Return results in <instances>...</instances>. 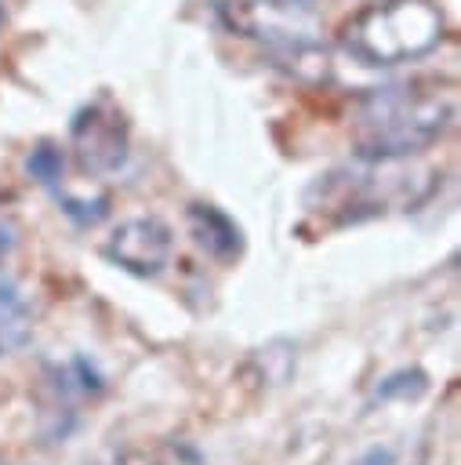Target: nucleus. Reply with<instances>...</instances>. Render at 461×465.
<instances>
[{"label":"nucleus","instance_id":"1","mask_svg":"<svg viewBox=\"0 0 461 465\" xmlns=\"http://www.w3.org/2000/svg\"><path fill=\"white\" fill-rule=\"evenodd\" d=\"M457 113V94L436 80H407L374 87L359 98L352 145L363 160H403L446 134Z\"/></svg>","mask_w":461,"mask_h":465},{"label":"nucleus","instance_id":"2","mask_svg":"<svg viewBox=\"0 0 461 465\" xmlns=\"http://www.w3.org/2000/svg\"><path fill=\"white\" fill-rule=\"evenodd\" d=\"M410 156L403 160H363L348 167H334L319 174L305 189V207L309 214H319L327 225H352L385 214L392 203H417L428 193L425 171L407 167Z\"/></svg>","mask_w":461,"mask_h":465},{"label":"nucleus","instance_id":"3","mask_svg":"<svg viewBox=\"0 0 461 465\" xmlns=\"http://www.w3.org/2000/svg\"><path fill=\"white\" fill-rule=\"evenodd\" d=\"M446 18L432 0H378L341 25V47L367 69H388L436 51Z\"/></svg>","mask_w":461,"mask_h":465},{"label":"nucleus","instance_id":"4","mask_svg":"<svg viewBox=\"0 0 461 465\" xmlns=\"http://www.w3.org/2000/svg\"><path fill=\"white\" fill-rule=\"evenodd\" d=\"M69 149L83 174L109 178L123 171L131 156V134H127L123 109L109 94L83 102L69 120Z\"/></svg>","mask_w":461,"mask_h":465},{"label":"nucleus","instance_id":"5","mask_svg":"<svg viewBox=\"0 0 461 465\" xmlns=\"http://www.w3.org/2000/svg\"><path fill=\"white\" fill-rule=\"evenodd\" d=\"M102 254L138 276V280H156L167 265H171V254H174V232L163 218L156 214H138V218H123L120 225H113V232L105 236L102 243Z\"/></svg>","mask_w":461,"mask_h":465},{"label":"nucleus","instance_id":"6","mask_svg":"<svg viewBox=\"0 0 461 465\" xmlns=\"http://www.w3.org/2000/svg\"><path fill=\"white\" fill-rule=\"evenodd\" d=\"M185 222H189V232H192L196 247H200L207 258L221 262V265H232V262L243 254V247H247L243 229L236 225V218H229V214H225L221 207H214V203H189Z\"/></svg>","mask_w":461,"mask_h":465},{"label":"nucleus","instance_id":"7","mask_svg":"<svg viewBox=\"0 0 461 465\" xmlns=\"http://www.w3.org/2000/svg\"><path fill=\"white\" fill-rule=\"evenodd\" d=\"M33 341V305L25 291L0 272V356H15Z\"/></svg>","mask_w":461,"mask_h":465},{"label":"nucleus","instance_id":"8","mask_svg":"<svg viewBox=\"0 0 461 465\" xmlns=\"http://www.w3.org/2000/svg\"><path fill=\"white\" fill-rule=\"evenodd\" d=\"M428 385L432 381L421 367H396L385 378H378V385L370 392V403H414L428 392Z\"/></svg>","mask_w":461,"mask_h":465},{"label":"nucleus","instance_id":"9","mask_svg":"<svg viewBox=\"0 0 461 465\" xmlns=\"http://www.w3.org/2000/svg\"><path fill=\"white\" fill-rule=\"evenodd\" d=\"M250 363L261 367V371H258V381H261V385H283V381L294 374L298 356H294V345L280 338V341H269L265 349H258V352L250 356Z\"/></svg>","mask_w":461,"mask_h":465},{"label":"nucleus","instance_id":"10","mask_svg":"<svg viewBox=\"0 0 461 465\" xmlns=\"http://www.w3.org/2000/svg\"><path fill=\"white\" fill-rule=\"evenodd\" d=\"M62 171H65V153H62L54 142H40L36 149H29V156H25V174H29L33 182H40L44 189H58Z\"/></svg>","mask_w":461,"mask_h":465},{"label":"nucleus","instance_id":"11","mask_svg":"<svg viewBox=\"0 0 461 465\" xmlns=\"http://www.w3.org/2000/svg\"><path fill=\"white\" fill-rule=\"evenodd\" d=\"M54 193V200H58V211L73 222V225H80V229H91V225H98L105 214H109V200L98 193V196H73V193H62V189H51Z\"/></svg>","mask_w":461,"mask_h":465},{"label":"nucleus","instance_id":"12","mask_svg":"<svg viewBox=\"0 0 461 465\" xmlns=\"http://www.w3.org/2000/svg\"><path fill=\"white\" fill-rule=\"evenodd\" d=\"M62 371H65V381L73 385V392H80V396H102V392H105L102 371H98L83 352L69 356V363H65Z\"/></svg>","mask_w":461,"mask_h":465},{"label":"nucleus","instance_id":"13","mask_svg":"<svg viewBox=\"0 0 461 465\" xmlns=\"http://www.w3.org/2000/svg\"><path fill=\"white\" fill-rule=\"evenodd\" d=\"M352 465H396V450L385 447V443H374L359 458H352Z\"/></svg>","mask_w":461,"mask_h":465},{"label":"nucleus","instance_id":"14","mask_svg":"<svg viewBox=\"0 0 461 465\" xmlns=\"http://www.w3.org/2000/svg\"><path fill=\"white\" fill-rule=\"evenodd\" d=\"M15 251V229L7 218H0V258H7Z\"/></svg>","mask_w":461,"mask_h":465},{"label":"nucleus","instance_id":"15","mask_svg":"<svg viewBox=\"0 0 461 465\" xmlns=\"http://www.w3.org/2000/svg\"><path fill=\"white\" fill-rule=\"evenodd\" d=\"M258 4L283 7V11H312V7H316V0H258Z\"/></svg>","mask_w":461,"mask_h":465},{"label":"nucleus","instance_id":"16","mask_svg":"<svg viewBox=\"0 0 461 465\" xmlns=\"http://www.w3.org/2000/svg\"><path fill=\"white\" fill-rule=\"evenodd\" d=\"M4 18H7V11H4V0H0V25H4Z\"/></svg>","mask_w":461,"mask_h":465},{"label":"nucleus","instance_id":"17","mask_svg":"<svg viewBox=\"0 0 461 465\" xmlns=\"http://www.w3.org/2000/svg\"><path fill=\"white\" fill-rule=\"evenodd\" d=\"M0 465H7V461H4V458H0Z\"/></svg>","mask_w":461,"mask_h":465}]
</instances>
